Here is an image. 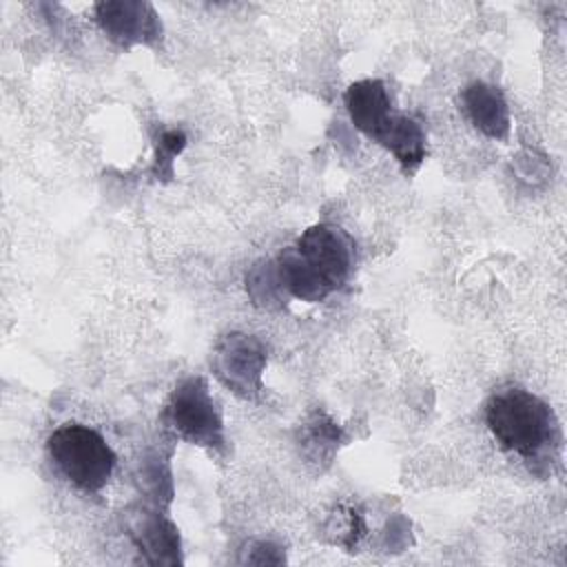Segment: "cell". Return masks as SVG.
I'll return each mask as SVG.
<instances>
[{
	"label": "cell",
	"mask_w": 567,
	"mask_h": 567,
	"mask_svg": "<svg viewBox=\"0 0 567 567\" xmlns=\"http://www.w3.org/2000/svg\"><path fill=\"white\" fill-rule=\"evenodd\" d=\"M352 241L330 224H317L286 248L275 266L281 288L301 301H323L339 290L352 270Z\"/></svg>",
	"instance_id": "obj_1"
},
{
	"label": "cell",
	"mask_w": 567,
	"mask_h": 567,
	"mask_svg": "<svg viewBox=\"0 0 567 567\" xmlns=\"http://www.w3.org/2000/svg\"><path fill=\"white\" fill-rule=\"evenodd\" d=\"M346 106L352 124L372 142L388 148L405 173L425 159V131L419 122L392 109L381 80H359L346 91Z\"/></svg>",
	"instance_id": "obj_2"
},
{
	"label": "cell",
	"mask_w": 567,
	"mask_h": 567,
	"mask_svg": "<svg viewBox=\"0 0 567 567\" xmlns=\"http://www.w3.org/2000/svg\"><path fill=\"white\" fill-rule=\"evenodd\" d=\"M485 421L494 439L507 452L536 461L558 445V423L545 401L523 388L494 394L485 410Z\"/></svg>",
	"instance_id": "obj_3"
},
{
	"label": "cell",
	"mask_w": 567,
	"mask_h": 567,
	"mask_svg": "<svg viewBox=\"0 0 567 567\" xmlns=\"http://www.w3.org/2000/svg\"><path fill=\"white\" fill-rule=\"evenodd\" d=\"M47 450L64 478L84 492H100L115 467V452L104 436L80 423H64L53 430Z\"/></svg>",
	"instance_id": "obj_4"
},
{
	"label": "cell",
	"mask_w": 567,
	"mask_h": 567,
	"mask_svg": "<svg viewBox=\"0 0 567 567\" xmlns=\"http://www.w3.org/2000/svg\"><path fill=\"white\" fill-rule=\"evenodd\" d=\"M164 423L177 436L206 447L224 445V423L202 377L184 379L164 408Z\"/></svg>",
	"instance_id": "obj_5"
},
{
	"label": "cell",
	"mask_w": 567,
	"mask_h": 567,
	"mask_svg": "<svg viewBox=\"0 0 567 567\" xmlns=\"http://www.w3.org/2000/svg\"><path fill=\"white\" fill-rule=\"evenodd\" d=\"M213 365L230 390L241 396H252L261 388L266 350L255 337L233 332L217 343Z\"/></svg>",
	"instance_id": "obj_6"
},
{
	"label": "cell",
	"mask_w": 567,
	"mask_h": 567,
	"mask_svg": "<svg viewBox=\"0 0 567 567\" xmlns=\"http://www.w3.org/2000/svg\"><path fill=\"white\" fill-rule=\"evenodd\" d=\"M95 20L117 44H151L162 38V24L148 2L109 0L95 4Z\"/></svg>",
	"instance_id": "obj_7"
},
{
	"label": "cell",
	"mask_w": 567,
	"mask_h": 567,
	"mask_svg": "<svg viewBox=\"0 0 567 567\" xmlns=\"http://www.w3.org/2000/svg\"><path fill=\"white\" fill-rule=\"evenodd\" d=\"M463 104L472 124L492 140H505L509 133V111L503 93L485 82H472L463 91Z\"/></svg>",
	"instance_id": "obj_8"
},
{
	"label": "cell",
	"mask_w": 567,
	"mask_h": 567,
	"mask_svg": "<svg viewBox=\"0 0 567 567\" xmlns=\"http://www.w3.org/2000/svg\"><path fill=\"white\" fill-rule=\"evenodd\" d=\"M137 529L140 532H131L135 543L146 551H155V563H166L162 551H171L177 547L175 527L157 516H144Z\"/></svg>",
	"instance_id": "obj_9"
},
{
	"label": "cell",
	"mask_w": 567,
	"mask_h": 567,
	"mask_svg": "<svg viewBox=\"0 0 567 567\" xmlns=\"http://www.w3.org/2000/svg\"><path fill=\"white\" fill-rule=\"evenodd\" d=\"M184 146H186V135L182 131H164L159 135V144H157V168H159V173H162V166L166 168V173H171V162Z\"/></svg>",
	"instance_id": "obj_10"
}]
</instances>
